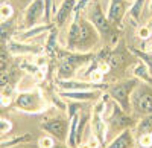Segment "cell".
I'll list each match as a JSON object with an SVG mask.
<instances>
[{"mask_svg":"<svg viewBox=\"0 0 152 148\" xmlns=\"http://www.w3.org/2000/svg\"><path fill=\"white\" fill-rule=\"evenodd\" d=\"M88 8V20L93 26L96 28V31L99 32V35H102L104 38H111L110 43L111 44H116L117 43V38L119 35L117 32H114L113 28H111V23L108 20V17L105 15V12L102 9V3L99 0H91L90 5L87 6Z\"/></svg>","mask_w":152,"mask_h":148,"instance_id":"cell-1","label":"cell"},{"mask_svg":"<svg viewBox=\"0 0 152 148\" xmlns=\"http://www.w3.org/2000/svg\"><path fill=\"white\" fill-rule=\"evenodd\" d=\"M59 66H58V80H70V77L76 72V69L81 66H87L91 63V60H94V54L85 52V54H72V52H59Z\"/></svg>","mask_w":152,"mask_h":148,"instance_id":"cell-2","label":"cell"},{"mask_svg":"<svg viewBox=\"0 0 152 148\" xmlns=\"http://www.w3.org/2000/svg\"><path fill=\"white\" fill-rule=\"evenodd\" d=\"M79 23V31H78V37H76V43L73 51H79V52H88L90 49L97 43V31L93 24L90 23L88 18H78Z\"/></svg>","mask_w":152,"mask_h":148,"instance_id":"cell-3","label":"cell"},{"mask_svg":"<svg viewBox=\"0 0 152 148\" xmlns=\"http://www.w3.org/2000/svg\"><path fill=\"white\" fill-rule=\"evenodd\" d=\"M15 107L24 113H41L46 108V102L40 90H29L20 92L15 96Z\"/></svg>","mask_w":152,"mask_h":148,"instance_id":"cell-4","label":"cell"},{"mask_svg":"<svg viewBox=\"0 0 152 148\" xmlns=\"http://www.w3.org/2000/svg\"><path fill=\"white\" fill-rule=\"evenodd\" d=\"M137 87V80H128L123 82H117L110 87V96L113 98L114 102H117L123 112L128 113L131 110L129 104V96Z\"/></svg>","mask_w":152,"mask_h":148,"instance_id":"cell-5","label":"cell"},{"mask_svg":"<svg viewBox=\"0 0 152 148\" xmlns=\"http://www.w3.org/2000/svg\"><path fill=\"white\" fill-rule=\"evenodd\" d=\"M132 105L143 115H152V85L142 84L132 92Z\"/></svg>","mask_w":152,"mask_h":148,"instance_id":"cell-6","label":"cell"},{"mask_svg":"<svg viewBox=\"0 0 152 148\" xmlns=\"http://www.w3.org/2000/svg\"><path fill=\"white\" fill-rule=\"evenodd\" d=\"M41 128L46 130L47 133H50L52 136H55L58 141L67 142L70 124H69L66 119H61V118L49 119V121H46V122H43V124H41Z\"/></svg>","mask_w":152,"mask_h":148,"instance_id":"cell-7","label":"cell"},{"mask_svg":"<svg viewBox=\"0 0 152 148\" xmlns=\"http://www.w3.org/2000/svg\"><path fill=\"white\" fill-rule=\"evenodd\" d=\"M56 85L59 90L64 92H81V90H104L108 87L107 84H93V82H84V81H75V80H58Z\"/></svg>","mask_w":152,"mask_h":148,"instance_id":"cell-8","label":"cell"},{"mask_svg":"<svg viewBox=\"0 0 152 148\" xmlns=\"http://www.w3.org/2000/svg\"><path fill=\"white\" fill-rule=\"evenodd\" d=\"M41 17H44V0H32L24 11V26L34 28Z\"/></svg>","mask_w":152,"mask_h":148,"instance_id":"cell-9","label":"cell"},{"mask_svg":"<svg viewBox=\"0 0 152 148\" xmlns=\"http://www.w3.org/2000/svg\"><path fill=\"white\" fill-rule=\"evenodd\" d=\"M91 130L93 134L97 138L100 145H107V131H108V124L104 119V116L99 112H93V119H91Z\"/></svg>","mask_w":152,"mask_h":148,"instance_id":"cell-10","label":"cell"},{"mask_svg":"<svg viewBox=\"0 0 152 148\" xmlns=\"http://www.w3.org/2000/svg\"><path fill=\"white\" fill-rule=\"evenodd\" d=\"M8 51L12 55H28V54H40V47L34 46V44H26L24 41H17V40H11L8 41Z\"/></svg>","mask_w":152,"mask_h":148,"instance_id":"cell-11","label":"cell"},{"mask_svg":"<svg viewBox=\"0 0 152 148\" xmlns=\"http://www.w3.org/2000/svg\"><path fill=\"white\" fill-rule=\"evenodd\" d=\"M59 98H66L70 101H78V102H87V101H93L97 98V90H81V92H64L59 90L58 92Z\"/></svg>","mask_w":152,"mask_h":148,"instance_id":"cell-12","label":"cell"},{"mask_svg":"<svg viewBox=\"0 0 152 148\" xmlns=\"http://www.w3.org/2000/svg\"><path fill=\"white\" fill-rule=\"evenodd\" d=\"M75 6H76V0H62L59 9L55 12V21H56L55 26L56 28L62 26V24L66 23V20L73 15Z\"/></svg>","mask_w":152,"mask_h":148,"instance_id":"cell-13","label":"cell"},{"mask_svg":"<svg viewBox=\"0 0 152 148\" xmlns=\"http://www.w3.org/2000/svg\"><path fill=\"white\" fill-rule=\"evenodd\" d=\"M107 148H134V133L129 128L123 130L108 144Z\"/></svg>","mask_w":152,"mask_h":148,"instance_id":"cell-14","label":"cell"},{"mask_svg":"<svg viewBox=\"0 0 152 148\" xmlns=\"http://www.w3.org/2000/svg\"><path fill=\"white\" fill-rule=\"evenodd\" d=\"M52 28H55L50 23H43V24H35L34 28H28L24 32H21L18 35V41H26L31 38H40V35H43L44 32L50 31Z\"/></svg>","mask_w":152,"mask_h":148,"instance_id":"cell-15","label":"cell"},{"mask_svg":"<svg viewBox=\"0 0 152 148\" xmlns=\"http://www.w3.org/2000/svg\"><path fill=\"white\" fill-rule=\"evenodd\" d=\"M123 15H125V2L111 3L110 5V9H108V20H110V23L120 24Z\"/></svg>","mask_w":152,"mask_h":148,"instance_id":"cell-16","label":"cell"},{"mask_svg":"<svg viewBox=\"0 0 152 148\" xmlns=\"http://www.w3.org/2000/svg\"><path fill=\"white\" fill-rule=\"evenodd\" d=\"M132 73H134V77H135L137 80H140L142 82L152 85V77H151V70H149V67H148V66L143 63V61H140V63H137V64H135V67H134Z\"/></svg>","mask_w":152,"mask_h":148,"instance_id":"cell-17","label":"cell"},{"mask_svg":"<svg viewBox=\"0 0 152 148\" xmlns=\"http://www.w3.org/2000/svg\"><path fill=\"white\" fill-rule=\"evenodd\" d=\"M145 3L146 0H134L131 8H129V18L137 24L138 21H140V17L143 14V8H145Z\"/></svg>","mask_w":152,"mask_h":148,"instance_id":"cell-18","label":"cell"},{"mask_svg":"<svg viewBox=\"0 0 152 148\" xmlns=\"http://www.w3.org/2000/svg\"><path fill=\"white\" fill-rule=\"evenodd\" d=\"M32 134L31 133H26V134H18V136H15V138H12V139H2V148H12V147H15V145H18V144H23V142H29V141H32Z\"/></svg>","mask_w":152,"mask_h":148,"instance_id":"cell-19","label":"cell"},{"mask_svg":"<svg viewBox=\"0 0 152 148\" xmlns=\"http://www.w3.org/2000/svg\"><path fill=\"white\" fill-rule=\"evenodd\" d=\"M56 37H58V31H56V26L52 28L49 31V35H47V40H46V54L47 55H53L55 51H58L56 49Z\"/></svg>","mask_w":152,"mask_h":148,"instance_id":"cell-20","label":"cell"},{"mask_svg":"<svg viewBox=\"0 0 152 148\" xmlns=\"http://www.w3.org/2000/svg\"><path fill=\"white\" fill-rule=\"evenodd\" d=\"M143 133H152V115H146L137 124V134L140 136Z\"/></svg>","mask_w":152,"mask_h":148,"instance_id":"cell-21","label":"cell"},{"mask_svg":"<svg viewBox=\"0 0 152 148\" xmlns=\"http://www.w3.org/2000/svg\"><path fill=\"white\" fill-rule=\"evenodd\" d=\"M20 69H21L23 72L29 73V75H35V73L40 70V67H38L34 61H28V60H23V61H21V63H20Z\"/></svg>","mask_w":152,"mask_h":148,"instance_id":"cell-22","label":"cell"},{"mask_svg":"<svg viewBox=\"0 0 152 148\" xmlns=\"http://www.w3.org/2000/svg\"><path fill=\"white\" fill-rule=\"evenodd\" d=\"M12 14H14V8H12L9 3L3 2L2 6H0V15H2V23H5L8 18H11Z\"/></svg>","mask_w":152,"mask_h":148,"instance_id":"cell-23","label":"cell"},{"mask_svg":"<svg viewBox=\"0 0 152 148\" xmlns=\"http://www.w3.org/2000/svg\"><path fill=\"white\" fill-rule=\"evenodd\" d=\"M134 55H137L138 58H140L143 63L149 67L151 73H152V54H148V52H142V51H137V49H132Z\"/></svg>","mask_w":152,"mask_h":148,"instance_id":"cell-24","label":"cell"},{"mask_svg":"<svg viewBox=\"0 0 152 148\" xmlns=\"http://www.w3.org/2000/svg\"><path fill=\"white\" fill-rule=\"evenodd\" d=\"M88 78H90V82H93V84H102L104 82V73L96 67L88 73Z\"/></svg>","mask_w":152,"mask_h":148,"instance_id":"cell-25","label":"cell"},{"mask_svg":"<svg viewBox=\"0 0 152 148\" xmlns=\"http://www.w3.org/2000/svg\"><path fill=\"white\" fill-rule=\"evenodd\" d=\"M138 145L142 148H152V133H143L138 136Z\"/></svg>","mask_w":152,"mask_h":148,"instance_id":"cell-26","label":"cell"},{"mask_svg":"<svg viewBox=\"0 0 152 148\" xmlns=\"http://www.w3.org/2000/svg\"><path fill=\"white\" fill-rule=\"evenodd\" d=\"M11 130H12V122L6 118L0 119V134H2L3 138H5V134H8Z\"/></svg>","mask_w":152,"mask_h":148,"instance_id":"cell-27","label":"cell"},{"mask_svg":"<svg viewBox=\"0 0 152 148\" xmlns=\"http://www.w3.org/2000/svg\"><path fill=\"white\" fill-rule=\"evenodd\" d=\"M38 147L40 148H53L55 147V141L50 136H43L38 141Z\"/></svg>","mask_w":152,"mask_h":148,"instance_id":"cell-28","label":"cell"},{"mask_svg":"<svg viewBox=\"0 0 152 148\" xmlns=\"http://www.w3.org/2000/svg\"><path fill=\"white\" fill-rule=\"evenodd\" d=\"M34 63L40 67V69L46 70V67H47V58H46V55H43V54H38V55H35Z\"/></svg>","mask_w":152,"mask_h":148,"instance_id":"cell-29","label":"cell"},{"mask_svg":"<svg viewBox=\"0 0 152 148\" xmlns=\"http://www.w3.org/2000/svg\"><path fill=\"white\" fill-rule=\"evenodd\" d=\"M151 35H152V31H151V28L148 26V24H146V26H140V28H138V38H142L143 41L148 40Z\"/></svg>","mask_w":152,"mask_h":148,"instance_id":"cell-30","label":"cell"},{"mask_svg":"<svg viewBox=\"0 0 152 148\" xmlns=\"http://www.w3.org/2000/svg\"><path fill=\"white\" fill-rule=\"evenodd\" d=\"M8 47H2V64H0V67H2V72H6V67H8V63H9V58H8Z\"/></svg>","mask_w":152,"mask_h":148,"instance_id":"cell-31","label":"cell"},{"mask_svg":"<svg viewBox=\"0 0 152 148\" xmlns=\"http://www.w3.org/2000/svg\"><path fill=\"white\" fill-rule=\"evenodd\" d=\"M97 69L104 73V75H107V73L111 70V66L108 61H97Z\"/></svg>","mask_w":152,"mask_h":148,"instance_id":"cell-32","label":"cell"},{"mask_svg":"<svg viewBox=\"0 0 152 148\" xmlns=\"http://www.w3.org/2000/svg\"><path fill=\"white\" fill-rule=\"evenodd\" d=\"M44 78H46V73H44L43 69H40V70H38L35 75H34V81H35V82H41Z\"/></svg>","mask_w":152,"mask_h":148,"instance_id":"cell-33","label":"cell"},{"mask_svg":"<svg viewBox=\"0 0 152 148\" xmlns=\"http://www.w3.org/2000/svg\"><path fill=\"white\" fill-rule=\"evenodd\" d=\"M146 52H148V54H152V43H149V44L146 46Z\"/></svg>","mask_w":152,"mask_h":148,"instance_id":"cell-34","label":"cell"},{"mask_svg":"<svg viewBox=\"0 0 152 148\" xmlns=\"http://www.w3.org/2000/svg\"><path fill=\"white\" fill-rule=\"evenodd\" d=\"M78 148H91V147H90V144L87 142V144H79V147H78Z\"/></svg>","mask_w":152,"mask_h":148,"instance_id":"cell-35","label":"cell"},{"mask_svg":"<svg viewBox=\"0 0 152 148\" xmlns=\"http://www.w3.org/2000/svg\"><path fill=\"white\" fill-rule=\"evenodd\" d=\"M53 148H70V147L67 144H61V145H55Z\"/></svg>","mask_w":152,"mask_h":148,"instance_id":"cell-36","label":"cell"},{"mask_svg":"<svg viewBox=\"0 0 152 148\" xmlns=\"http://www.w3.org/2000/svg\"><path fill=\"white\" fill-rule=\"evenodd\" d=\"M148 9L149 12H152V0H148Z\"/></svg>","mask_w":152,"mask_h":148,"instance_id":"cell-37","label":"cell"},{"mask_svg":"<svg viewBox=\"0 0 152 148\" xmlns=\"http://www.w3.org/2000/svg\"><path fill=\"white\" fill-rule=\"evenodd\" d=\"M120 2H125V0H111V3H120Z\"/></svg>","mask_w":152,"mask_h":148,"instance_id":"cell-38","label":"cell"},{"mask_svg":"<svg viewBox=\"0 0 152 148\" xmlns=\"http://www.w3.org/2000/svg\"><path fill=\"white\" fill-rule=\"evenodd\" d=\"M148 26H149V28H151V31H152V18L149 20V23H148Z\"/></svg>","mask_w":152,"mask_h":148,"instance_id":"cell-39","label":"cell"},{"mask_svg":"<svg viewBox=\"0 0 152 148\" xmlns=\"http://www.w3.org/2000/svg\"><path fill=\"white\" fill-rule=\"evenodd\" d=\"M129 2H134V0H129Z\"/></svg>","mask_w":152,"mask_h":148,"instance_id":"cell-40","label":"cell"}]
</instances>
